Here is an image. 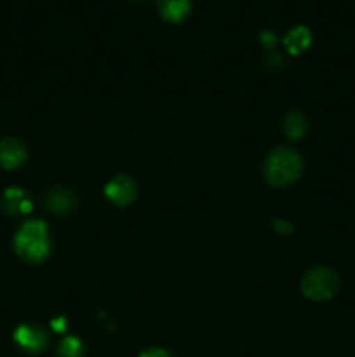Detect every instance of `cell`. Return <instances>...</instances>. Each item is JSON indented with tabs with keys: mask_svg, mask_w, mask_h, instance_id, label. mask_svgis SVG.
<instances>
[{
	"mask_svg": "<svg viewBox=\"0 0 355 357\" xmlns=\"http://www.w3.org/2000/svg\"><path fill=\"white\" fill-rule=\"evenodd\" d=\"M14 250L28 264H38L44 260L51 250L47 227L44 222L30 220L23 223L14 237Z\"/></svg>",
	"mask_w": 355,
	"mask_h": 357,
	"instance_id": "obj_1",
	"label": "cell"
},
{
	"mask_svg": "<svg viewBox=\"0 0 355 357\" xmlns=\"http://www.w3.org/2000/svg\"><path fill=\"white\" fill-rule=\"evenodd\" d=\"M301 169V159L291 149L274 150L265 162V176H267L268 183L275 185V187H285L298 180Z\"/></svg>",
	"mask_w": 355,
	"mask_h": 357,
	"instance_id": "obj_2",
	"label": "cell"
},
{
	"mask_svg": "<svg viewBox=\"0 0 355 357\" xmlns=\"http://www.w3.org/2000/svg\"><path fill=\"white\" fill-rule=\"evenodd\" d=\"M338 275L333 271L324 267L312 268L308 274L303 278L301 281V291L306 298L317 300V302H322V300L331 298L334 296V293L338 291Z\"/></svg>",
	"mask_w": 355,
	"mask_h": 357,
	"instance_id": "obj_3",
	"label": "cell"
},
{
	"mask_svg": "<svg viewBox=\"0 0 355 357\" xmlns=\"http://www.w3.org/2000/svg\"><path fill=\"white\" fill-rule=\"evenodd\" d=\"M136 192H138V187H136L134 180L129 176H125V174L115 176L113 180L108 181L106 188H104V194H106V197L117 206L131 204L136 197Z\"/></svg>",
	"mask_w": 355,
	"mask_h": 357,
	"instance_id": "obj_4",
	"label": "cell"
},
{
	"mask_svg": "<svg viewBox=\"0 0 355 357\" xmlns=\"http://www.w3.org/2000/svg\"><path fill=\"white\" fill-rule=\"evenodd\" d=\"M14 340L23 351L30 352V354H37V352L44 351L45 345H47V335L42 328L23 324V326L14 331Z\"/></svg>",
	"mask_w": 355,
	"mask_h": 357,
	"instance_id": "obj_5",
	"label": "cell"
},
{
	"mask_svg": "<svg viewBox=\"0 0 355 357\" xmlns=\"http://www.w3.org/2000/svg\"><path fill=\"white\" fill-rule=\"evenodd\" d=\"M26 159V149L16 138H7L0 142V166L3 169H16Z\"/></svg>",
	"mask_w": 355,
	"mask_h": 357,
	"instance_id": "obj_6",
	"label": "cell"
},
{
	"mask_svg": "<svg viewBox=\"0 0 355 357\" xmlns=\"http://www.w3.org/2000/svg\"><path fill=\"white\" fill-rule=\"evenodd\" d=\"M2 209L9 215H24L31 211V201L21 188H7L2 197Z\"/></svg>",
	"mask_w": 355,
	"mask_h": 357,
	"instance_id": "obj_7",
	"label": "cell"
},
{
	"mask_svg": "<svg viewBox=\"0 0 355 357\" xmlns=\"http://www.w3.org/2000/svg\"><path fill=\"white\" fill-rule=\"evenodd\" d=\"M155 3L160 16L171 23L183 21L191 9L190 0H155Z\"/></svg>",
	"mask_w": 355,
	"mask_h": 357,
	"instance_id": "obj_8",
	"label": "cell"
},
{
	"mask_svg": "<svg viewBox=\"0 0 355 357\" xmlns=\"http://www.w3.org/2000/svg\"><path fill=\"white\" fill-rule=\"evenodd\" d=\"M45 204H47L49 211L56 213V215H66L75 208V195L66 188H56L47 194Z\"/></svg>",
	"mask_w": 355,
	"mask_h": 357,
	"instance_id": "obj_9",
	"label": "cell"
},
{
	"mask_svg": "<svg viewBox=\"0 0 355 357\" xmlns=\"http://www.w3.org/2000/svg\"><path fill=\"white\" fill-rule=\"evenodd\" d=\"M310 42H312V33H310L308 28L296 26L289 31L287 37H285V40H284V44H285V47L292 52V54H301V52L308 47Z\"/></svg>",
	"mask_w": 355,
	"mask_h": 357,
	"instance_id": "obj_10",
	"label": "cell"
},
{
	"mask_svg": "<svg viewBox=\"0 0 355 357\" xmlns=\"http://www.w3.org/2000/svg\"><path fill=\"white\" fill-rule=\"evenodd\" d=\"M306 119L303 117L299 112H292V114L285 115L284 119V132L291 139H299L306 132Z\"/></svg>",
	"mask_w": 355,
	"mask_h": 357,
	"instance_id": "obj_11",
	"label": "cell"
},
{
	"mask_svg": "<svg viewBox=\"0 0 355 357\" xmlns=\"http://www.w3.org/2000/svg\"><path fill=\"white\" fill-rule=\"evenodd\" d=\"M82 352H84L82 342H80L79 338H73V337L65 338L58 349L59 357H82Z\"/></svg>",
	"mask_w": 355,
	"mask_h": 357,
	"instance_id": "obj_12",
	"label": "cell"
},
{
	"mask_svg": "<svg viewBox=\"0 0 355 357\" xmlns=\"http://www.w3.org/2000/svg\"><path fill=\"white\" fill-rule=\"evenodd\" d=\"M139 357H171V356L167 354L166 351H162V349H150V351L143 352Z\"/></svg>",
	"mask_w": 355,
	"mask_h": 357,
	"instance_id": "obj_13",
	"label": "cell"
},
{
	"mask_svg": "<svg viewBox=\"0 0 355 357\" xmlns=\"http://www.w3.org/2000/svg\"><path fill=\"white\" fill-rule=\"evenodd\" d=\"M261 40H263L265 45L270 47V45H274L275 42H277V37H275L274 33H270V31H263V33H261Z\"/></svg>",
	"mask_w": 355,
	"mask_h": 357,
	"instance_id": "obj_14",
	"label": "cell"
},
{
	"mask_svg": "<svg viewBox=\"0 0 355 357\" xmlns=\"http://www.w3.org/2000/svg\"><path fill=\"white\" fill-rule=\"evenodd\" d=\"M274 227L278 230V232H291V225L284 223L282 220H277V222L274 223Z\"/></svg>",
	"mask_w": 355,
	"mask_h": 357,
	"instance_id": "obj_15",
	"label": "cell"
},
{
	"mask_svg": "<svg viewBox=\"0 0 355 357\" xmlns=\"http://www.w3.org/2000/svg\"><path fill=\"white\" fill-rule=\"evenodd\" d=\"M52 328H54L56 331H63L66 328V321L63 319V317H59V319H56L54 323H52Z\"/></svg>",
	"mask_w": 355,
	"mask_h": 357,
	"instance_id": "obj_16",
	"label": "cell"
}]
</instances>
